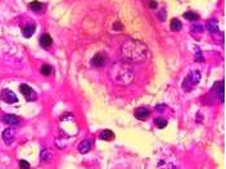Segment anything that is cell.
<instances>
[{
    "label": "cell",
    "mask_w": 226,
    "mask_h": 169,
    "mask_svg": "<svg viewBox=\"0 0 226 169\" xmlns=\"http://www.w3.org/2000/svg\"><path fill=\"white\" fill-rule=\"evenodd\" d=\"M154 124H156L159 129H162V128H165L166 125H167V120L163 119V118H157V119L154 120Z\"/></svg>",
    "instance_id": "cell-20"
},
{
    "label": "cell",
    "mask_w": 226,
    "mask_h": 169,
    "mask_svg": "<svg viewBox=\"0 0 226 169\" xmlns=\"http://www.w3.org/2000/svg\"><path fill=\"white\" fill-rule=\"evenodd\" d=\"M40 72H41L42 76H50V74L53 73V68H51L50 65L45 64V65H42L41 68H40Z\"/></svg>",
    "instance_id": "cell-19"
},
{
    "label": "cell",
    "mask_w": 226,
    "mask_h": 169,
    "mask_svg": "<svg viewBox=\"0 0 226 169\" xmlns=\"http://www.w3.org/2000/svg\"><path fill=\"white\" fill-rule=\"evenodd\" d=\"M39 40H40V45L42 47H49L51 45V42H53V40H51V37H50L49 33H44V35H41Z\"/></svg>",
    "instance_id": "cell-12"
},
{
    "label": "cell",
    "mask_w": 226,
    "mask_h": 169,
    "mask_svg": "<svg viewBox=\"0 0 226 169\" xmlns=\"http://www.w3.org/2000/svg\"><path fill=\"white\" fill-rule=\"evenodd\" d=\"M90 149H91V143H90V141H88V140H86V141H81L80 145H79V151L81 154L89 152Z\"/></svg>",
    "instance_id": "cell-14"
},
{
    "label": "cell",
    "mask_w": 226,
    "mask_h": 169,
    "mask_svg": "<svg viewBox=\"0 0 226 169\" xmlns=\"http://www.w3.org/2000/svg\"><path fill=\"white\" fill-rule=\"evenodd\" d=\"M3 140H4V142H5L7 145H11L13 142V140H14V131L12 128H7V129H4V132H3Z\"/></svg>",
    "instance_id": "cell-10"
},
{
    "label": "cell",
    "mask_w": 226,
    "mask_h": 169,
    "mask_svg": "<svg viewBox=\"0 0 226 169\" xmlns=\"http://www.w3.org/2000/svg\"><path fill=\"white\" fill-rule=\"evenodd\" d=\"M158 16H159V19L161 21H165V16H166V11H162L159 14H158Z\"/></svg>",
    "instance_id": "cell-27"
},
{
    "label": "cell",
    "mask_w": 226,
    "mask_h": 169,
    "mask_svg": "<svg viewBox=\"0 0 226 169\" xmlns=\"http://www.w3.org/2000/svg\"><path fill=\"white\" fill-rule=\"evenodd\" d=\"M170 28H171L172 31H180L181 28H182V23L179 21V19L174 18L171 21V23H170Z\"/></svg>",
    "instance_id": "cell-16"
},
{
    "label": "cell",
    "mask_w": 226,
    "mask_h": 169,
    "mask_svg": "<svg viewBox=\"0 0 226 169\" xmlns=\"http://www.w3.org/2000/svg\"><path fill=\"white\" fill-rule=\"evenodd\" d=\"M99 137H100V140H104V141H112L114 138V133L110 131V129H104V131H102Z\"/></svg>",
    "instance_id": "cell-13"
},
{
    "label": "cell",
    "mask_w": 226,
    "mask_h": 169,
    "mask_svg": "<svg viewBox=\"0 0 226 169\" xmlns=\"http://www.w3.org/2000/svg\"><path fill=\"white\" fill-rule=\"evenodd\" d=\"M50 155H51V154H50L49 150H42L41 154H40V158H41L42 161H48L50 159Z\"/></svg>",
    "instance_id": "cell-21"
},
{
    "label": "cell",
    "mask_w": 226,
    "mask_h": 169,
    "mask_svg": "<svg viewBox=\"0 0 226 169\" xmlns=\"http://www.w3.org/2000/svg\"><path fill=\"white\" fill-rule=\"evenodd\" d=\"M113 30H116V31H121L122 30V25L121 23H118V22H116L113 25Z\"/></svg>",
    "instance_id": "cell-25"
},
{
    "label": "cell",
    "mask_w": 226,
    "mask_h": 169,
    "mask_svg": "<svg viewBox=\"0 0 226 169\" xmlns=\"http://www.w3.org/2000/svg\"><path fill=\"white\" fill-rule=\"evenodd\" d=\"M20 90H21V92L25 95V98H26L27 101H35V100L37 99L36 92H35V91H33L28 85H25V83L21 85V86H20Z\"/></svg>",
    "instance_id": "cell-5"
},
{
    "label": "cell",
    "mask_w": 226,
    "mask_h": 169,
    "mask_svg": "<svg viewBox=\"0 0 226 169\" xmlns=\"http://www.w3.org/2000/svg\"><path fill=\"white\" fill-rule=\"evenodd\" d=\"M28 8L33 12H39L42 9V4L40 2H37V0H33V2H31L30 4H28Z\"/></svg>",
    "instance_id": "cell-17"
},
{
    "label": "cell",
    "mask_w": 226,
    "mask_h": 169,
    "mask_svg": "<svg viewBox=\"0 0 226 169\" xmlns=\"http://www.w3.org/2000/svg\"><path fill=\"white\" fill-rule=\"evenodd\" d=\"M0 99H2L4 103H7V104H14V103H17L18 99H17V95L13 92V91L11 90H2V92H0Z\"/></svg>",
    "instance_id": "cell-4"
},
{
    "label": "cell",
    "mask_w": 226,
    "mask_h": 169,
    "mask_svg": "<svg viewBox=\"0 0 226 169\" xmlns=\"http://www.w3.org/2000/svg\"><path fill=\"white\" fill-rule=\"evenodd\" d=\"M200 81V73L198 71H191L189 74L185 77L184 82H182V89L186 91H190L195 85H198Z\"/></svg>",
    "instance_id": "cell-3"
},
{
    "label": "cell",
    "mask_w": 226,
    "mask_h": 169,
    "mask_svg": "<svg viewBox=\"0 0 226 169\" xmlns=\"http://www.w3.org/2000/svg\"><path fill=\"white\" fill-rule=\"evenodd\" d=\"M110 78L114 83L128 85L134 78L132 69L125 63H117L110 68Z\"/></svg>",
    "instance_id": "cell-2"
},
{
    "label": "cell",
    "mask_w": 226,
    "mask_h": 169,
    "mask_svg": "<svg viewBox=\"0 0 226 169\" xmlns=\"http://www.w3.org/2000/svg\"><path fill=\"white\" fill-rule=\"evenodd\" d=\"M20 168L28 169V168H30V164H28L26 160H21V161H20Z\"/></svg>",
    "instance_id": "cell-24"
},
{
    "label": "cell",
    "mask_w": 226,
    "mask_h": 169,
    "mask_svg": "<svg viewBox=\"0 0 226 169\" xmlns=\"http://www.w3.org/2000/svg\"><path fill=\"white\" fill-rule=\"evenodd\" d=\"M191 31L193 32H203V26L199 25V23H194V25H191Z\"/></svg>",
    "instance_id": "cell-22"
},
{
    "label": "cell",
    "mask_w": 226,
    "mask_h": 169,
    "mask_svg": "<svg viewBox=\"0 0 226 169\" xmlns=\"http://www.w3.org/2000/svg\"><path fill=\"white\" fill-rule=\"evenodd\" d=\"M35 28H36V26L33 25V23H28L27 26H25L22 28V35L26 38H30L33 33H35Z\"/></svg>",
    "instance_id": "cell-11"
},
{
    "label": "cell",
    "mask_w": 226,
    "mask_h": 169,
    "mask_svg": "<svg viewBox=\"0 0 226 169\" xmlns=\"http://www.w3.org/2000/svg\"><path fill=\"white\" fill-rule=\"evenodd\" d=\"M207 30L209 32H217L218 31V22L217 19H209L207 22Z\"/></svg>",
    "instance_id": "cell-15"
},
{
    "label": "cell",
    "mask_w": 226,
    "mask_h": 169,
    "mask_svg": "<svg viewBox=\"0 0 226 169\" xmlns=\"http://www.w3.org/2000/svg\"><path fill=\"white\" fill-rule=\"evenodd\" d=\"M165 108H166L165 105H157V107H156V109H157V110H163Z\"/></svg>",
    "instance_id": "cell-28"
},
{
    "label": "cell",
    "mask_w": 226,
    "mask_h": 169,
    "mask_svg": "<svg viewBox=\"0 0 226 169\" xmlns=\"http://www.w3.org/2000/svg\"><path fill=\"white\" fill-rule=\"evenodd\" d=\"M149 7H150V9H156V8H157V2L152 0V2L149 3Z\"/></svg>",
    "instance_id": "cell-26"
},
{
    "label": "cell",
    "mask_w": 226,
    "mask_h": 169,
    "mask_svg": "<svg viewBox=\"0 0 226 169\" xmlns=\"http://www.w3.org/2000/svg\"><path fill=\"white\" fill-rule=\"evenodd\" d=\"M147 53H148L147 45L139 40H127L121 46L122 58L127 62L140 63L143 60H145Z\"/></svg>",
    "instance_id": "cell-1"
},
{
    "label": "cell",
    "mask_w": 226,
    "mask_h": 169,
    "mask_svg": "<svg viewBox=\"0 0 226 169\" xmlns=\"http://www.w3.org/2000/svg\"><path fill=\"white\" fill-rule=\"evenodd\" d=\"M104 63H105V56L103 54H97V55H94V58L91 59V65L93 67H98V68H100V67H103L104 65Z\"/></svg>",
    "instance_id": "cell-8"
},
{
    "label": "cell",
    "mask_w": 226,
    "mask_h": 169,
    "mask_svg": "<svg viewBox=\"0 0 226 169\" xmlns=\"http://www.w3.org/2000/svg\"><path fill=\"white\" fill-rule=\"evenodd\" d=\"M225 83H224V81H218L217 83H215V86H213V90H215V92L217 94V96H218V100H220V103H224V100H225V98H224V91H225Z\"/></svg>",
    "instance_id": "cell-7"
},
{
    "label": "cell",
    "mask_w": 226,
    "mask_h": 169,
    "mask_svg": "<svg viewBox=\"0 0 226 169\" xmlns=\"http://www.w3.org/2000/svg\"><path fill=\"white\" fill-rule=\"evenodd\" d=\"M195 59L198 60V62H203V56H202L200 49H197V51H195Z\"/></svg>",
    "instance_id": "cell-23"
},
{
    "label": "cell",
    "mask_w": 226,
    "mask_h": 169,
    "mask_svg": "<svg viewBox=\"0 0 226 169\" xmlns=\"http://www.w3.org/2000/svg\"><path fill=\"white\" fill-rule=\"evenodd\" d=\"M3 122L7 123V124H11V125H17V124H20L21 118H18L13 114H7L3 117Z\"/></svg>",
    "instance_id": "cell-9"
},
{
    "label": "cell",
    "mask_w": 226,
    "mask_h": 169,
    "mask_svg": "<svg viewBox=\"0 0 226 169\" xmlns=\"http://www.w3.org/2000/svg\"><path fill=\"white\" fill-rule=\"evenodd\" d=\"M149 114H150V112H149V109L145 108V107H140L135 109V112H134V115H135V118L139 119V120H145Z\"/></svg>",
    "instance_id": "cell-6"
},
{
    "label": "cell",
    "mask_w": 226,
    "mask_h": 169,
    "mask_svg": "<svg viewBox=\"0 0 226 169\" xmlns=\"http://www.w3.org/2000/svg\"><path fill=\"white\" fill-rule=\"evenodd\" d=\"M184 18H186L187 21H191V22H194L197 21L199 17H198V14L194 13V12H185L184 13Z\"/></svg>",
    "instance_id": "cell-18"
}]
</instances>
